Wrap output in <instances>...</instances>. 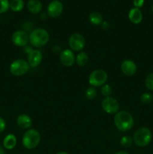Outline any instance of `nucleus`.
I'll list each match as a JSON object with an SVG mask.
<instances>
[{
	"label": "nucleus",
	"instance_id": "9d476101",
	"mask_svg": "<svg viewBox=\"0 0 153 154\" xmlns=\"http://www.w3.org/2000/svg\"><path fill=\"white\" fill-rule=\"evenodd\" d=\"M63 11V5L58 0L50 2L47 7V14L52 18H56L62 14Z\"/></svg>",
	"mask_w": 153,
	"mask_h": 154
},
{
	"label": "nucleus",
	"instance_id": "aec40b11",
	"mask_svg": "<svg viewBox=\"0 0 153 154\" xmlns=\"http://www.w3.org/2000/svg\"><path fill=\"white\" fill-rule=\"evenodd\" d=\"M24 8L23 0H11L10 2V8L14 12H19Z\"/></svg>",
	"mask_w": 153,
	"mask_h": 154
},
{
	"label": "nucleus",
	"instance_id": "ddd939ff",
	"mask_svg": "<svg viewBox=\"0 0 153 154\" xmlns=\"http://www.w3.org/2000/svg\"><path fill=\"white\" fill-rule=\"evenodd\" d=\"M136 65L134 61L130 60H125L122 63L121 70L122 72L126 76H132L136 72Z\"/></svg>",
	"mask_w": 153,
	"mask_h": 154
},
{
	"label": "nucleus",
	"instance_id": "20e7f679",
	"mask_svg": "<svg viewBox=\"0 0 153 154\" xmlns=\"http://www.w3.org/2000/svg\"><path fill=\"white\" fill-rule=\"evenodd\" d=\"M22 145L28 150L34 149L40 142V134L36 129L27 130L22 138Z\"/></svg>",
	"mask_w": 153,
	"mask_h": 154
},
{
	"label": "nucleus",
	"instance_id": "f257e3e1",
	"mask_svg": "<svg viewBox=\"0 0 153 154\" xmlns=\"http://www.w3.org/2000/svg\"><path fill=\"white\" fill-rule=\"evenodd\" d=\"M114 123L117 129L121 132H127L134 126V120L129 112L125 111H118L114 117Z\"/></svg>",
	"mask_w": 153,
	"mask_h": 154
},
{
	"label": "nucleus",
	"instance_id": "6ab92c4d",
	"mask_svg": "<svg viewBox=\"0 0 153 154\" xmlns=\"http://www.w3.org/2000/svg\"><path fill=\"white\" fill-rule=\"evenodd\" d=\"M75 62L79 66L83 67L88 63V56L86 52H80L76 55Z\"/></svg>",
	"mask_w": 153,
	"mask_h": 154
},
{
	"label": "nucleus",
	"instance_id": "4468645a",
	"mask_svg": "<svg viewBox=\"0 0 153 154\" xmlns=\"http://www.w3.org/2000/svg\"><path fill=\"white\" fill-rule=\"evenodd\" d=\"M16 123L21 129H28L32 125V120L29 116L22 114L18 116L17 119H16Z\"/></svg>",
	"mask_w": 153,
	"mask_h": 154
},
{
	"label": "nucleus",
	"instance_id": "f3484780",
	"mask_svg": "<svg viewBox=\"0 0 153 154\" xmlns=\"http://www.w3.org/2000/svg\"><path fill=\"white\" fill-rule=\"evenodd\" d=\"M16 138L14 134H8L3 140V146L7 150H12L16 145Z\"/></svg>",
	"mask_w": 153,
	"mask_h": 154
},
{
	"label": "nucleus",
	"instance_id": "423d86ee",
	"mask_svg": "<svg viewBox=\"0 0 153 154\" xmlns=\"http://www.w3.org/2000/svg\"><path fill=\"white\" fill-rule=\"evenodd\" d=\"M107 74L102 69H96L91 72L88 77V83L92 87H99L106 84Z\"/></svg>",
	"mask_w": 153,
	"mask_h": 154
},
{
	"label": "nucleus",
	"instance_id": "bb28decb",
	"mask_svg": "<svg viewBox=\"0 0 153 154\" xmlns=\"http://www.w3.org/2000/svg\"><path fill=\"white\" fill-rule=\"evenodd\" d=\"M6 128V121L3 117H0V133L4 132Z\"/></svg>",
	"mask_w": 153,
	"mask_h": 154
},
{
	"label": "nucleus",
	"instance_id": "6e6552de",
	"mask_svg": "<svg viewBox=\"0 0 153 154\" xmlns=\"http://www.w3.org/2000/svg\"><path fill=\"white\" fill-rule=\"evenodd\" d=\"M102 108L106 113L109 114H116L118 112L119 109V104L118 102L113 97H106L104 98L101 103Z\"/></svg>",
	"mask_w": 153,
	"mask_h": 154
},
{
	"label": "nucleus",
	"instance_id": "cd10ccee",
	"mask_svg": "<svg viewBox=\"0 0 153 154\" xmlns=\"http://www.w3.org/2000/svg\"><path fill=\"white\" fill-rule=\"evenodd\" d=\"M133 4L134 5V8H140L142 7L144 5V0H134Z\"/></svg>",
	"mask_w": 153,
	"mask_h": 154
},
{
	"label": "nucleus",
	"instance_id": "a211bd4d",
	"mask_svg": "<svg viewBox=\"0 0 153 154\" xmlns=\"http://www.w3.org/2000/svg\"><path fill=\"white\" fill-rule=\"evenodd\" d=\"M88 20L93 25H101V23H103V17H102V15L99 12L94 11L92 12L89 14V16H88Z\"/></svg>",
	"mask_w": 153,
	"mask_h": 154
},
{
	"label": "nucleus",
	"instance_id": "a878e982",
	"mask_svg": "<svg viewBox=\"0 0 153 154\" xmlns=\"http://www.w3.org/2000/svg\"><path fill=\"white\" fill-rule=\"evenodd\" d=\"M145 85L146 87L148 90H153V73L149 74L147 75L145 80Z\"/></svg>",
	"mask_w": 153,
	"mask_h": 154
},
{
	"label": "nucleus",
	"instance_id": "c85d7f7f",
	"mask_svg": "<svg viewBox=\"0 0 153 154\" xmlns=\"http://www.w3.org/2000/svg\"><path fill=\"white\" fill-rule=\"evenodd\" d=\"M109 26H110V25L107 22H103L101 23V27L103 29H104V30L107 29L109 28Z\"/></svg>",
	"mask_w": 153,
	"mask_h": 154
},
{
	"label": "nucleus",
	"instance_id": "7c9ffc66",
	"mask_svg": "<svg viewBox=\"0 0 153 154\" xmlns=\"http://www.w3.org/2000/svg\"><path fill=\"white\" fill-rule=\"evenodd\" d=\"M114 154H129V153L126 151H118V152H116V153Z\"/></svg>",
	"mask_w": 153,
	"mask_h": 154
},
{
	"label": "nucleus",
	"instance_id": "f03ea898",
	"mask_svg": "<svg viewBox=\"0 0 153 154\" xmlns=\"http://www.w3.org/2000/svg\"><path fill=\"white\" fill-rule=\"evenodd\" d=\"M28 36L30 44L35 48H41L47 44L50 39L49 32L42 28L34 29Z\"/></svg>",
	"mask_w": 153,
	"mask_h": 154
},
{
	"label": "nucleus",
	"instance_id": "4be33fe9",
	"mask_svg": "<svg viewBox=\"0 0 153 154\" xmlns=\"http://www.w3.org/2000/svg\"><path fill=\"white\" fill-rule=\"evenodd\" d=\"M86 97L88 100H92L97 96V91L94 89V87H88L86 90Z\"/></svg>",
	"mask_w": 153,
	"mask_h": 154
},
{
	"label": "nucleus",
	"instance_id": "b1692460",
	"mask_svg": "<svg viewBox=\"0 0 153 154\" xmlns=\"http://www.w3.org/2000/svg\"><path fill=\"white\" fill-rule=\"evenodd\" d=\"M112 87H111L110 85L109 84H105L104 85L102 86L101 87V94L104 96L105 98L106 97H110L112 94Z\"/></svg>",
	"mask_w": 153,
	"mask_h": 154
},
{
	"label": "nucleus",
	"instance_id": "393cba45",
	"mask_svg": "<svg viewBox=\"0 0 153 154\" xmlns=\"http://www.w3.org/2000/svg\"><path fill=\"white\" fill-rule=\"evenodd\" d=\"M10 8V2L8 0H0V14H4Z\"/></svg>",
	"mask_w": 153,
	"mask_h": 154
},
{
	"label": "nucleus",
	"instance_id": "473e14b6",
	"mask_svg": "<svg viewBox=\"0 0 153 154\" xmlns=\"http://www.w3.org/2000/svg\"><path fill=\"white\" fill-rule=\"evenodd\" d=\"M152 13H153V5H152Z\"/></svg>",
	"mask_w": 153,
	"mask_h": 154
},
{
	"label": "nucleus",
	"instance_id": "7ed1b4c3",
	"mask_svg": "<svg viewBox=\"0 0 153 154\" xmlns=\"http://www.w3.org/2000/svg\"><path fill=\"white\" fill-rule=\"evenodd\" d=\"M152 139V134L148 128H139L134 134V143L140 147H145L148 146L151 143Z\"/></svg>",
	"mask_w": 153,
	"mask_h": 154
},
{
	"label": "nucleus",
	"instance_id": "2eb2a0df",
	"mask_svg": "<svg viewBox=\"0 0 153 154\" xmlns=\"http://www.w3.org/2000/svg\"><path fill=\"white\" fill-rule=\"evenodd\" d=\"M128 18L132 23L139 24L142 20V14L140 8H134L130 9L129 11Z\"/></svg>",
	"mask_w": 153,
	"mask_h": 154
},
{
	"label": "nucleus",
	"instance_id": "9b49d317",
	"mask_svg": "<svg viewBox=\"0 0 153 154\" xmlns=\"http://www.w3.org/2000/svg\"><path fill=\"white\" fill-rule=\"evenodd\" d=\"M59 60L63 66L65 67H70L74 64L76 57L73 51L69 49H66L60 53Z\"/></svg>",
	"mask_w": 153,
	"mask_h": 154
},
{
	"label": "nucleus",
	"instance_id": "5701e85b",
	"mask_svg": "<svg viewBox=\"0 0 153 154\" xmlns=\"http://www.w3.org/2000/svg\"><path fill=\"white\" fill-rule=\"evenodd\" d=\"M153 100V96L151 93H144L141 95L140 96V101L142 103L146 104H150Z\"/></svg>",
	"mask_w": 153,
	"mask_h": 154
},
{
	"label": "nucleus",
	"instance_id": "c756f323",
	"mask_svg": "<svg viewBox=\"0 0 153 154\" xmlns=\"http://www.w3.org/2000/svg\"><path fill=\"white\" fill-rule=\"evenodd\" d=\"M0 154H5V153H4V148H3L1 145H0Z\"/></svg>",
	"mask_w": 153,
	"mask_h": 154
},
{
	"label": "nucleus",
	"instance_id": "2f4dec72",
	"mask_svg": "<svg viewBox=\"0 0 153 154\" xmlns=\"http://www.w3.org/2000/svg\"><path fill=\"white\" fill-rule=\"evenodd\" d=\"M56 154H68V153H66V152L62 151V152H58V153H57Z\"/></svg>",
	"mask_w": 153,
	"mask_h": 154
},
{
	"label": "nucleus",
	"instance_id": "39448f33",
	"mask_svg": "<svg viewBox=\"0 0 153 154\" xmlns=\"http://www.w3.org/2000/svg\"><path fill=\"white\" fill-rule=\"evenodd\" d=\"M29 65L28 62L22 59H17L12 62L10 65V72L14 76L20 77L26 74L29 70Z\"/></svg>",
	"mask_w": 153,
	"mask_h": 154
},
{
	"label": "nucleus",
	"instance_id": "0eeeda50",
	"mask_svg": "<svg viewBox=\"0 0 153 154\" xmlns=\"http://www.w3.org/2000/svg\"><path fill=\"white\" fill-rule=\"evenodd\" d=\"M68 45L72 51H82L86 45L85 38L80 33H74L69 37Z\"/></svg>",
	"mask_w": 153,
	"mask_h": 154
},
{
	"label": "nucleus",
	"instance_id": "412c9836",
	"mask_svg": "<svg viewBox=\"0 0 153 154\" xmlns=\"http://www.w3.org/2000/svg\"><path fill=\"white\" fill-rule=\"evenodd\" d=\"M133 138L129 135H124L120 140V144L124 147H130L133 144Z\"/></svg>",
	"mask_w": 153,
	"mask_h": 154
},
{
	"label": "nucleus",
	"instance_id": "dca6fc26",
	"mask_svg": "<svg viewBox=\"0 0 153 154\" xmlns=\"http://www.w3.org/2000/svg\"><path fill=\"white\" fill-rule=\"evenodd\" d=\"M27 9L30 13L38 14L42 10V3L39 0H29L27 2Z\"/></svg>",
	"mask_w": 153,
	"mask_h": 154
},
{
	"label": "nucleus",
	"instance_id": "f8f14e48",
	"mask_svg": "<svg viewBox=\"0 0 153 154\" xmlns=\"http://www.w3.org/2000/svg\"><path fill=\"white\" fill-rule=\"evenodd\" d=\"M42 54L39 50H32L28 54L27 62L29 66L35 68L40 65L42 61Z\"/></svg>",
	"mask_w": 153,
	"mask_h": 154
},
{
	"label": "nucleus",
	"instance_id": "1a4fd4ad",
	"mask_svg": "<svg viewBox=\"0 0 153 154\" xmlns=\"http://www.w3.org/2000/svg\"><path fill=\"white\" fill-rule=\"evenodd\" d=\"M11 41L17 47H25L29 42V36L23 30H17L12 34Z\"/></svg>",
	"mask_w": 153,
	"mask_h": 154
}]
</instances>
